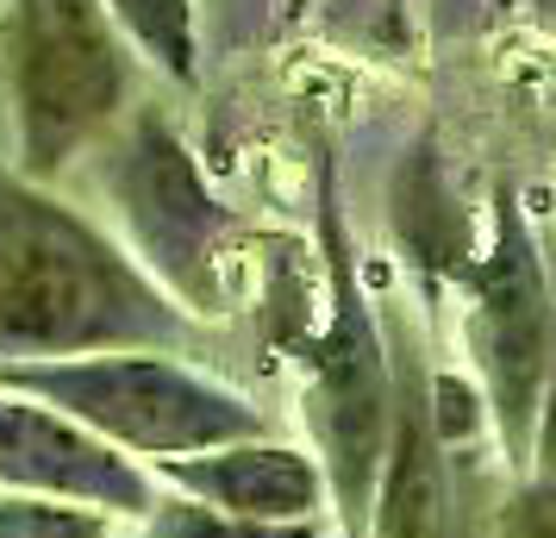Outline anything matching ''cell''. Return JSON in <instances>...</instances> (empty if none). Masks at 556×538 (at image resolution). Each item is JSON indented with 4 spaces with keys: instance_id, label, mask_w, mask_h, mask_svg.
Masks as SVG:
<instances>
[{
    "instance_id": "6da1fadb",
    "label": "cell",
    "mask_w": 556,
    "mask_h": 538,
    "mask_svg": "<svg viewBox=\"0 0 556 538\" xmlns=\"http://www.w3.org/2000/svg\"><path fill=\"white\" fill-rule=\"evenodd\" d=\"M201 345L206 326L131 263L113 232L0 163V363L94 351L194 358Z\"/></svg>"
},
{
    "instance_id": "7a4b0ae2",
    "label": "cell",
    "mask_w": 556,
    "mask_h": 538,
    "mask_svg": "<svg viewBox=\"0 0 556 538\" xmlns=\"http://www.w3.org/2000/svg\"><path fill=\"white\" fill-rule=\"evenodd\" d=\"M0 388L63 413L131 463H163L213 451L231 438H263L269 420L251 395L206 376L201 363L169 351H94V358L0 363Z\"/></svg>"
},
{
    "instance_id": "3957f363",
    "label": "cell",
    "mask_w": 556,
    "mask_h": 538,
    "mask_svg": "<svg viewBox=\"0 0 556 538\" xmlns=\"http://www.w3.org/2000/svg\"><path fill=\"white\" fill-rule=\"evenodd\" d=\"M0 82L13 107V176L51 182L126 120L138 63L101 0H7Z\"/></svg>"
},
{
    "instance_id": "277c9868",
    "label": "cell",
    "mask_w": 556,
    "mask_h": 538,
    "mask_svg": "<svg viewBox=\"0 0 556 538\" xmlns=\"http://www.w3.org/2000/svg\"><path fill=\"white\" fill-rule=\"evenodd\" d=\"M101 188L113 195V213L126 226V257L151 276L188 320L226 313L219 288V257H226L231 213L206 195L194 151L181 145V132L144 107L131 113L126 132L101 151Z\"/></svg>"
},
{
    "instance_id": "5b68a950",
    "label": "cell",
    "mask_w": 556,
    "mask_h": 538,
    "mask_svg": "<svg viewBox=\"0 0 556 538\" xmlns=\"http://www.w3.org/2000/svg\"><path fill=\"white\" fill-rule=\"evenodd\" d=\"M469 351L481 370L488 420L506 445L513 470H531L538 413H544V358H551V313H544V270L513 195H501L494 251L469 276Z\"/></svg>"
},
{
    "instance_id": "8992f818",
    "label": "cell",
    "mask_w": 556,
    "mask_h": 538,
    "mask_svg": "<svg viewBox=\"0 0 556 538\" xmlns=\"http://www.w3.org/2000/svg\"><path fill=\"white\" fill-rule=\"evenodd\" d=\"M0 488L76 501V508L113 513V520H138L156 501L144 463L106 451L101 438L70 426L63 413L38 408L26 395H7V388H0Z\"/></svg>"
},
{
    "instance_id": "52a82bcc",
    "label": "cell",
    "mask_w": 556,
    "mask_h": 538,
    "mask_svg": "<svg viewBox=\"0 0 556 538\" xmlns=\"http://www.w3.org/2000/svg\"><path fill=\"white\" fill-rule=\"evenodd\" d=\"M151 483L226 513V520H256V526H306V520H326L331 508L319 458L269 433L188 451V458H163L151 463Z\"/></svg>"
},
{
    "instance_id": "ba28073f",
    "label": "cell",
    "mask_w": 556,
    "mask_h": 538,
    "mask_svg": "<svg viewBox=\"0 0 556 538\" xmlns=\"http://www.w3.org/2000/svg\"><path fill=\"white\" fill-rule=\"evenodd\" d=\"M406 413L388 420V451H381V476L369 495L376 538H451V501H444V470H438V433H431V408L401 401Z\"/></svg>"
},
{
    "instance_id": "9c48e42d",
    "label": "cell",
    "mask_w": 556,
    "mask_h": 538,
    "mask_svg": "<svg viewBox=\"0 0 556 538\" xmlns=\"http://www.w3.org/2000/svg\"><path fill=\"white\" fill-rule=\"evenodd\" d=\"M106 20L119 26L131 57H144L169 82H201V38H194V0H101Z\"/></svg>"
},
{
    "instance_id": "30bf717a",
    "label": "cell",
    "mask_w": 556,
    "mask_h": 538,
    "mask_svg": "<svg viewBox=\"0 0 556 538\" xmlns=\"http://www.w3.org/2000/svg\"><path fill=\"white\" fill-rule=\"evenodd\" d=\"M131 538H319V520L306 526H256V520H226V513L181 501L169 488H156L151 513L131 520Z\"/></svg>"
},
{
    "instance_id": "8fae6325",
    "label": "cell",
    "mask_w": 556,
    "mask_h": 538,
    "mask_svg": "<svg viewBox=\"0 0 556 538\" xmlns=\"http://www.w3.org/2000/svg\"><path fill=\"white\" fill-rule=\"evenodd\" d=\"M0 538H119V520L51 495H13L0 488Z\"/></svg>"
}]
</instances>
